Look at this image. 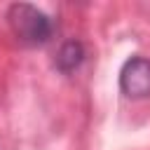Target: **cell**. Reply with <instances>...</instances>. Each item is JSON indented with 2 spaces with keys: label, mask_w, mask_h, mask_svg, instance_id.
<instances>
[{
  "label": "cell",
  "mask_w": 150,
  "mask_h": 150,
  "mask_svg": "<svg viewBox=\"0 0 150 150\" xmlns=\"http://www.w3.org/2000/svg\"><path fill=\"white\" fill-rule=\"evenodd\" d=\"M7 21H9V28L16 35V40L23 45L38 47L52 38V19L42 9L33 7L28 2L12 5L7 12Z\"/></svg>",
  "instance_id": "1"
},
{
  "label": "cell",
  "mask_w": 150,
  "mask_h": 150,
  "mask_svg": "<svg viewBox=\"0 0 150 150\" xmlns=\"http://www.w3.org/2000/svg\"><path fill=\"white\" fill-rule=\"evenodd\" d=\"M120 87L131 98L150 96V59L134 56L122 66L120 73Z\"/></svg>",
  "instance_id": "2"
},
{
  "label": "cell",
  "mask_w": 150,
  "mask_h": 150,
  "mask_svg": "<svg viewBox=\"0 0 150 150\" xmlns=\"http://www.w3.org/2000/svg\"><path fill=\"white\" fill-rule=\"evenodd\" d=\"M84 61V47L77 40H68L66 45H61L59 54H56V68L61 73H73L75 68H80V63Z\"/></svg>",
  "instance_id": "3"
}]
</instances>
